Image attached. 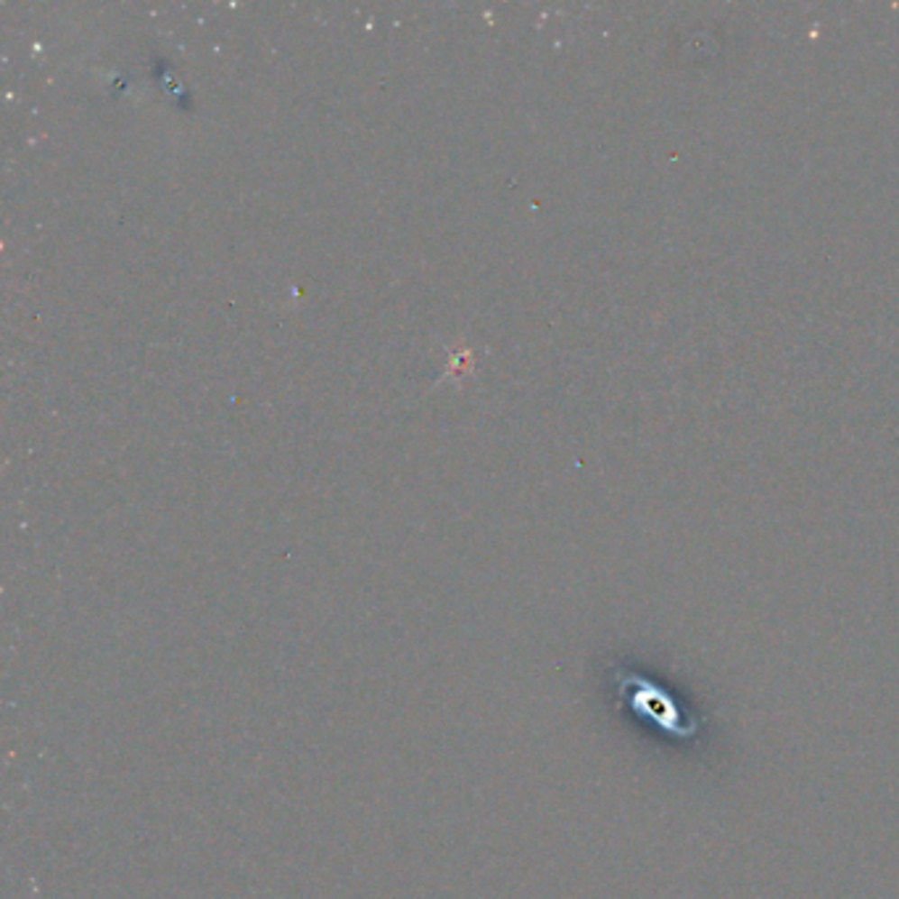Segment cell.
I'll return each mask as SVG.
<instances>
[{"label": "cell", "instance_id": "obj_1", "mask_svg": "<svg viewBox=\"0 0 899 899\" xmlns=\"http://www.w3.org/2000/svg\"><path fill=\"white\" fill-rule=\"evenodd\" d=\"M633 710L641 712V718L647 712L649 720L659 723L662 730L670 733V736H689V730L681 728V712H678V707L667 699V693L652 689L649 683H638L636 686V692H633Z\"/></svg>", "mask_w": 899, "mask_h": 899}]
</instances>
